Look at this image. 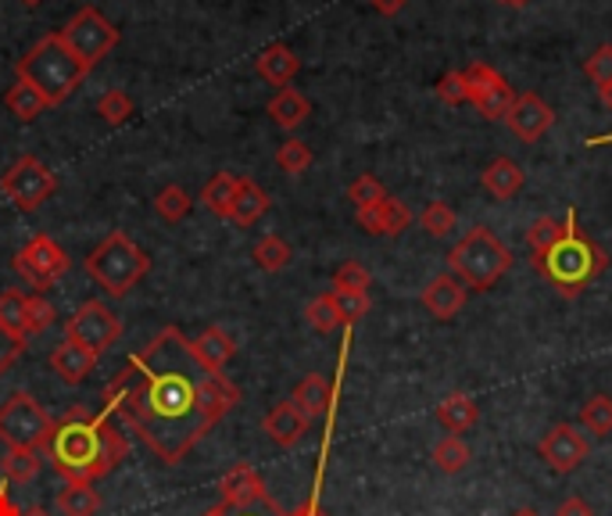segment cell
<instances>
[{"mask_svg":"<svg viewBox=\"0 0 612 516\" xmlns=\"http://www.w3.org/2000/svg\"><path fill=\"white\" fill-rule=\"evenodd\" d=\"M101 402L165 466H176L240 402V388L211 373L179 327H162L104 388Z\"/></svg>","mask_w":612,"mask_h":516,"instance_id":"1","label":"cell"},{"mask_svg":"<svg viewBox=\"0 0 612 516\" xmlns=\"http://www.w3.org/2000/svg\"><path fill=\"white\" fill-rule=\"evenodd\" d=\"M54 474L69 484H94L129 455V437L115 423V413L101 409L90 413L83 405H72L65 416L54 420L51 445L43 448Z\"/></svg>","mask_w":612,"mask_h":516,"instance_id":"2","label":"cell"},{"mask_svg":"<svg viewBox=\"0 0 612 516\" xmlns=\"http://www.w3.org/2000/svg\"><path fill=\"white\" fill-rule=\"evenodd\" d=\"M533 266H538L541 277L552 283V291L559 298L573 301L602 277L605 266H609V255L594 245L591 237L580 234L577 211L570 208L562 219V237L544 255H533Z\"/></svg>","mask_w":612,"mask_h":516,"instance_id":"3","label":"cell"},{"mask_svg":"<svg viewBox=\"0 0 612 516\" xmlns=\"http://www.w3.org/2000/svg\"><path fill=\"white\" fill-rule=\"evenodd\" d=\"M94 69H86L80 58H75L65 43H61L58 33H48L40 37L33 48H29L19 62H14V75H19L22 83H29L33 90H40L43 101L58 109V104H65L75 90L86 83V75Z\"/></svg>","mask_w":612,"mask_h":516,"instance_id":"4","label":"cell"},{"mask_svg":"<svg viewBox=\"0 0 612 516\" xmlns=\"http://www.w3.org/2000/svg\"><path fill=\"white\" fill-rule=\"evenodd\" d=\"M86 272L94 277L104 295L112 298H126L136 283H141L151 272V255L136 245V240L126 230H115L101 240V245L86 255Z\"/></svg>","mask_w":612,"mask_h":516,"instance_id":"5","label":"cell"},{"mask_svg":"<svg viewBox=\"0 0 612 516\" xmlns=\"http://www.w3.org/2000/svg\"><path fill=\"white\" fill-rule=\"evenodd\" d=\"M452 277L463 280V287L473 291H491V287L512 269V251L487 230V226H473V230L448 251Z\"/></svg>","mask_w":612,"mask_h":516,"instance_id":"6","label":"cell"},{"mask_svg":"<svg viewBox=\"0 0 612 516\" xmlns=\"http://www.w3.org/2000/svg\"><path fill=\"white\" fill-rule=\"evenodd\" d=\"M54 416L29 391H11L0 402V445L4 448H33L43 452L51 445Z\"/></svg>","mask_w":612,"mask_h":516,"instance_id":"7","label":"cell"},{"mask_svg":"<svg viewBox=\"0 0 612 516\" xmlns=\"http://www.w3.org/2000/svg\"><path fill=\"white\" fill-rule=\"evenodd\" d=\"M58 37H61V43L80 58V62L86 65V69H97L104 58H108L115 48H118V29L104 19V14L97 11V8H80L72 14V19L58 29Z\"/></svg>","mask_w":612,"mask_h":516,"instance_id":"8","label":"cell"},{"mask_svg":"<svg viewBox=\"0 0 612 516\" xmlns=\"http://www.w3.org/2000/svg\"><path fill=\"white\" fill-rule=\"evenodd\" d=\"M11 266L22 277V283L33 287V295H43V291H51V287L72 269V258L54 237L37 234V237H29V245L19 248V255H14Z\"/></svg>","mask_w":612,"mask_h":516,"instance_id":"9","label":"cell"},{"mask_svg":"<svg viewBox=\"0 0 612 516\" xmlns=\"http://www.w3.org/2000/svg\"><path fill=\"white\" fill-rule=\"evenodd\" d=\"M0 190H4L22 211H37L54 197L58 176L37 155H22L11 162V169L4 176H0Z\"/></svg>","mask_w":612,"mask_h":516,"instance_id":"10","label":"cell"},{"mask_svg":"<svg viewBox=\"0 0 612 516\" xmlns=\"http://www.w3.org/2000/svg\"><path fill=\"white\" fill-rule=\"evenodd\" d=\"M122 338V320L104 306V301H83L80 309L69 316L65 323V341L83 344L86 352H94L97 359Z\"/></svg>","mask_w":612,"mask_h":516,"instance_id":"11","label":"cell"},{"mask_svg":"<svg viewBox=\"0 0 612 516\" xmlns=\"http://www.w3.org/2000/svg\"><path fill=\"white\" fill-rule=\"evenodd\" d=\"M463 75H466V83H469L473 109H477L484 118L498 123V118L509 115L512 101H516V90L509 86V80H505L501 72H495L491 65H484V62H473Z\"/></svg>","mask_w":612,"mask_h":516,"instance_id":"12","label":"cell"},{"mask_svg":"<svg viewBox=\"0 0 612 516\" xmlns=\"http://www.w3.org/2000/svg\"><path fill=\"white\" fill-rule=\"evenodd\" d=\"M541 460L548 463V469H556V474H573V469L588 460V437L580 434L573 423H556V427H548V434L541 437Z\"/></svg>","mask_w":612,"mask_h":516,"instance_id":"13","label":"cell"},{"mask_svg":"<svg viewBox=\"0 0 612 516\" xmlns=\"http://www.w3.org/2000/svg\"><path fill=\"white\" fill-rule=\"evenodd\" d=\"M505 123H509V130L519 136V141L527 144H538L541 136L552 130L556 123V112L548 109V101L541 94H533V90H527V94H516L509 115H505Z\"/></svg>","mask_w":612,"mask_h":516,"instance_id":"14","label":"cell"},{"mask_svg":"<svg viewBox=\"0 0 612 516\" xmlns=\"http://www.w3.org/2000/svg\"><path fill=\"white\" fill-rule=\"evenodd\" d=\"M355 219L362 230L373 237H397L408 230L412 211L405 208V202H397V197H384V202H376L370 208H355Z\"/></svg>","mask_w":612,"mask_h":516,"instance_id":"15","label":"cell"},{"mask_svg":"<svg viewBox=\"0 0 612 516\" xmlns=\"http://www.w3.org/2000/svg\"><path fill=\"white\" fill-rule=\"evenodd\" d=\"M423 306L440 323L455 320V316L463 312V306H466V287H463V280L452 277V272H440V277H434L431 283L423 287Z\"/></svg>","mask_w":612,"mask_h":516,"instance_id":"16","label":"cell"},{"mask_svg":"<svg viewBox=\"0 0 612 516\" xmlns=\"http://www.w3.org/2000/svg\"><path fill=\"white\" fill-rule=\"evenodd\" d=\"M312 427V420L301 413V409L294 402H280V405H272L266 420H262V431L269 434V442H277L280 448H294L304 434H309Z\"/></svg>","mask_w":612,"mask_h":516,"instance_id":"17","label":"cell"},{"mask_svg":"<svg viewBox=\"0 0 612 516\" xmlns=\"http://www.w3.org/2000/svg\"><path fill=\"white\" fill-rule=\"evenodd\" d=\"M266 481L262 474L251 466V463H237L229 466V474L219 481V503L222 506H243V503H255L258 495H266Z\"/></svg>","mask_w":612,"mask_h":516,"instance_id":"18","label":"cell"},{"mask_svg":"<svg viewBox=\"0 0 612 516\" xmlns=\"http://www.w3.org/2000/svg\"><path fill=\"white\" fill-rule=\"evenodd\" d=\"M97 367V355L94 352H86L83 344H75V341H61L54 352H51V370L58 373V381L61 384H83L90 373H94Z\"/></svg>","mask_w":612,"mask_h":516,"instance_id":"19","label":"cell"},{"mask_svg":"<svg viewBox=\"0 0 612 516\" xmlns=\"http://www.w3.org/2000/svg\"><path fill=\"white\" fill-rule=\"evenodd\" d=\"M269 208H272L269 194L258 187L251 176H237V194H234V205H229V223L255 226Z\"/></svg>","mask_w":612,"mask_h":516,"instance_id":"20","label":"cell"},{"mask_svg":"<svg viewBox=\"0 0 612 516\" xmlns=\"http://www.w3.org/2000/svg\"><path fill=\"white\" fill-rule=\"evenodd\" d=\"M255 69H258V75H262L266 83H272V86H290V80L298 75V69H301V58L287 48V43H269V48L258 54V62H255Z\"/></svg>","mask_w":612,"mask_h":516,"instance_id":"21","label":"cell"},{"mask_svg":"<svg viewBox=\"0 0 612 516\" xmlns=\"http://www.w3.org/2000/svg\"><path fill=\"white\" fill-rule=\"evenodd\" d=\"M266 115L277 123L280 130H298L304 118L312 115V104H309V97L301 94V90H294V86H283V90H277L272 94V101L266 104Z\"/></svg>","mask_w":612,"mask_h":516,"instance_id":"22","label":"cell"},{"mask_svg":"<svg viewBox=\"0 0 612 516\" xmlns=\"http://www.w3.org/2000/svg\"><path fill=\"white\" fill-rule=\"evenodd\" d=\"M190 344H194V355L201 359L211 373H222L229 367V359L237 355V341L229 338L222 327H205L201 338L190 341Z\"/></svg>","mask_w":612,"mask_h":516,"instance_id":"23","label":"cell"},{"mask_svg":"<svg viewBox=\"0 0 612 516\" xmlns=\"http://www.w3.org/2000/svg\"><path fill=\"white\" fill-rule=\"evenodd\" d=\"M290 402H294L309 420H319V416H326L330 405H333V384L326 381V376L309 373V376H301V381H298L294 394H290Z\"/></svg>","mask_w":612,"mask_h":516,"instance_id":"24","label":"cell"},{"mask_svg":"<svg viewBox=\"0 0 612 516\" xmlns=\"http://www.w3.org/2000/svg\"><path fill=\"white\" fill-rule=\"evenodd\" d=\"M477 420H480V409H477V402H473V394H466V391H452L437 405V423L452 434L469 431Z\"/></svg>","mask_w":612,"mask_h":516,"instance_id":"25","label":"cell"},{"mask_svg":"<svg viewBox=\"0 0 612 516\" xmlns=\"http://www.w3.org/2000/svg\"><path fill=\"white\" fill-rule=\"evenodd\" d=\"M523 179H527L523 169H519L512 158H495L484 169V187L491 197H498V202H509V197L523 190Z\"/></svg>","mask_w":612,"mask_h":516,"instance_id":"26","label":"cell"},{"mask_svg":"<svg viewBox=\"0 0 612 516\" xmlns=\"http://www.w3.org/2000/svg\"><path fill=\"white\" fill-rule=\"evenodd\" d=\"M4 109H8L14 118H19V123H33V118H40L43 112L51 109V104L43 101L40 90H33L29 83L19 80V83H14V86L8 90V94H4Z\"/></svg>","mask_w":612,"mask_h":516,"instance_id":"27","label":"cell"},{"mask_svg":"<svg viewBox=\"0 0 612 516\" xmlns=\"http://www.w3.org/2000/svg\"><path fill=\"white\" fill-rule=\"evenodd\" d=\"M58 513L61 516H97L101 513V495L94 484H69L58 495Z\"/></svg>","mask_w":612,"mask_h":516,"instance_id":"28","label":"cell"},{"mask_svg":"<svg viewBox=\"0 0 612 516\" xmlns=\"http://www.w3.org/2000/svg\"><path fill=\"white\" fill-rule=\"evenodd\" d=\"M234 194H237V176L234 173H216L205 184L201 202H205V208L211 211V216L229 219V205H234Z\"/></svg>","mask_w":612,"mask_h":516,"instance_id":"29","label":"cell"},{"mask_svg":"<svg viewBox=\"0 0 612 516\" xmlns=\"http://www.w3.org/2000/svg\"><path fill=\"white\" fill-rule=\"evenodd\" d=\"M43 460H48V455L33 452V448H8L4 463H0V466H4L8 481H14V484H29V481L40 477Z\"/></svg>","mask_w":612,"mask_h":516,"instance_id":"30","label":"cell"},{"mask_svg":"<svg viewBox=\"0 0 612 516\" xmlns=\"http://www.w3.org/2000/svg\"><path fill=\"white\" fill-rule=\"evenodd\" d=\"M251 258H255V266L262 269V272H280V269L290 266V258H294V251H290V245H287L283 237L266 234V237L251 248Z\"/></svg>","mask_w":612,"mask_h":516,"instance_id":"31","label":"cell"},{"mask_svg":"<svg viewBox=\"0 0 612 516\" xmlns=\"http://www.w3.org/2000/svg\"><path fill=\"white\" fill-rule=\"evenodd\" d=\"M469 460H473L469 445L458 434L440 437V442L434 445V466L440 469V474H463V469L469 466Z\"/></svg>","mask_w":612,"mask_h":516,"instance_id":"32","label":"cell"},{"mask_svg":"<svg viewBox=\"0 0 612 516\" xmlns=\"http://www.w3.org/2000/svg\"><path fill=\"white\" fill-rule=\"evenodd\" d=\"M580 427L591 431L594 437L612 434V399L609 394H591L584 409H580Z\"/></svg>","mask_w":612,"mask_h":516,"instance_id":"33","label":"cell"},{"mask_svg":"<svg viewBox=\"0 0 612 516\" xmlns=\"http://www.w3.org/2000/svg\"><path fill=\"white\" fill-rule=\"evenodd\" d=\"M25 298L29 295L14 291V287L0 295V327H4L11 338H19V341L29 344V333H25Z\"/></svg>","mask_w":612,"mask_h":516,"instance_id":"34","label":"cell"},{"mask_svg":"<svg viewBox=\"0 0 612 516\" xmlns=\"http://www.w3.org/2000/svg\"><path fill=\"white\" fill-rule=\"evenodd\" d=\"M304 320H309V327H312L315 333H333L336 327H344L341 309H336V301H333L330 291L309 301V309H304Z\"/></svg>","mask_w":612,"mask_h":516,"instance_id":"35","label":"cell"},{"mask_svg":"<svg viewBox=\"0 0 612 516\" xmlns=\"http://www.w3.org/2000/svg\"><path fill=\"white\" fill-rule=\"evenodd\" d=\"M190 194L187 190H183V187H162L158 190V197H155V211H158V216L165 219V223H183V219H187L190 216Z\"/></svg>","mask_w":612,"mask_h":516,"instance_id":"36","label":"cell"},{"mask_svg":"<svg viewBox=\"0 0 612 516\" xmlns=\"http://www.w3.org/2000/svg\"><path fill=\"white\" fill-rule=\"evenodd\" d=\"M277 165L287 173V176H301V173H309V165H312V147L298 141V136H290V141L280 144L277 151Z\"/></svg>","mask_w":612,"mask_h":516,"instance_id":"37","label":"cell"},{"mask_svg":"<svg viewBox=\"0 0 612 516\" xmlns=\"http://www.w3.org/2000/svg\"><path fill=\"white\" fill-rule=\"evenodd\" d=\"M559 237H562V223L556 216H538L527 226V245L533 255H544Z\"/></svg>","mask_w":612,"mask_h":516,"instance_id":"38","label":"cell"},{"mask_svg":"<svg viewBox=\"0 0 612 516\" xmlns=\"http://www.w3.org/2000/svg\"><path fill=\"white\" fill-rule=\"evenodd\" d=\"M97 115H101L108 126L129 123V115H133V97L126 94V90H108V94H101V101H97Z\"/></svg>","mask_w":612,"mask_h":516,"instance_id":"39","label":"cell"},{"mask_svg":"<svg viewBox=\"0 0 612 516\" xmlns=\"http://www.w3.org/2000/svg\"><path fill=\"white\" fill-rule=\"evenodd\" d=\"M419 226L431 237H448L455 226H458V216H455V208H448L445 202H431V205L423 208Z\"/></svg>","mask_w":612,"mask_h":516,"instance_id":"40","label":"cell"},{"mask_svg":"<svg viewBox=\"0 0 612 516\" xmlns=\"http://www.w3.org/2000/svg\"><path fill=\"white\" fill-rule=\"evenodd\" d=\"M54 320H58V312H54V306L48 301V295H29L25 298V333H29V338L43 333Z\"/></svg>","mask_w":612,"mask_h":516,"instance_id":"41","label":"cell"},{"mask_svg":"<svg viewBox=\"0 0 612 516\" xmlns=\"http://www.w3.org/2000/svg\"><path fill=\"white\" fill-rule=\"evenodd\" d=\"M384 197H387V190L373 173H362L359 179H351V187H348V202L355 208H370L376 202H384Z\"/></svg>","mask_w":612,"mask_h":516,"instance_id":"42","label":"cell"},{"mask_svg":"<svg viewBox=\"0 0 612 516\" xmlns=\"http://www.w3.org/2000/svg\"><path fill=\"white\" fill-rule=\"evenodd\" d=\"M333 301H336V309H341V320L344 327H355L365 312H370V291H330Z\"/></svg>","mask_w":612,"mask_h":516,"instance_id":"43","label":"cell"},{"mask_svg":"<svg viewBox=\"0 0 612 516\" xmlns=\"http://www.w3.org/2000/svg\"><path fill=\"white\" fill-rule=\"evenodd\" d=\"M370 283H373L370 269L355 262V258L344 266H336V272H333V291H370Z\"/></svg>","mask_w":612,"mask_h":516,"instance_id":"44","label":"cell"},{"mask_svg":"<svg viewBox=\"0 0 612 516\" xmlns=\"http://www.w3.org/2000/svg\"><path fill=\"white\" fill-rule=\"evenodd\" d=\"M437 97L452 104V109H458V104H466L469 101V83H466V75L463 72H445L437 80Z\"/></svg>","mask_w":612,"mask_h":516,"instance_id":"45","label":"cell"},{"mask_svg":"<svg viewBox=\"0 0 612 516\" xmlns=\"http://www.w3.org/2000/svg\"><path fill=\"white\" fill-rule=\"evenodd\" d=\"M584 72H588V80H591L594 86H599V94H602V90L612 83V48H609V43L588 58V62H584Z\"/></svg>","mask_w":612,"mask_h":516,"instance_id":"46","label":"cell"},{"mask_svg":"<svg viewBox=\"0 0 612 516\" xmlns=\"http://www.w3.org/2000/svg\"><path fill=\"white\" fill-rule=\"evenodd\" d=\"M226 516H287L280 509V503L272 498L269 492L258 495L255 503H243V506H226Z\"/></svg>","mask_w":612,"mask_h":516,"instance_id":"47","label":"cell"},{"mask_svg":"<svg viewBox=\"0 0 612 516\" xmlns=\"http://www.w3.org/2000/svg\"><path fill=\"white\" fill-rule=\"evenodd\" d=\"M22 348H25V341H19V338H11V333L0 327V376H4L11 367H14V359L22 355Z\"/></svg>","mask_w":612,"mask_h":516,"instance_id":"48","label":"cell"},{"mask_svg":"<svg viewBox=\"0 0 612 516\" xmlns=\"http://www.w3.org/2000/svg\"><path fill=\"white\" fill-rule=\"evenodd\" d=\"M556 516H594V509L584 503V498H566Z\"/></svg>","mask_w":612,"mask_h":516,"instance_id":"49","label":"cell"},{"mask_svg":"<svg viewBox=\"0 0 612 516\" xmlns=\"http://www.w3.org/2000/svg\"><path fill=\"white\" fill-rule=\"evenodd\" d=\"M405 4H408V0H373V8L380 14H387V19H394L397 11H405Z\"/></svg>","mask_w":612,"mask_h":516,"instance_id":"50","label":"cell"},{"mask_svg":"<svg viewBox=\"0 0 612 516\" xmlns=\"http://www.w3.org/2000/svg\"><path fill=\"white\" fill-rule=\"evenodd\" d=\"M287 516H326L323 506H319V498H309V503H301L294 513H287Z\"/></svg>","mask_w":612,"mask_h":516,"instance_id":"51","label":"cell"},{"mask_svg":"<svg viewBox=\"0 0 612 516\" xmlns=\"http://www.w3.org/2000/svg\"><path fill=\"white\" fill-rule=\"evenodd\" d=\"M0 516H19V509H14V503L8 498V492L0 488Z\"/></svg>","mask_w":612,"mask_h":516,"instance_id":"52","label":"cell"},{"mask_svg":"<svg viewBox=\"0 0 612 516\" xmlns=\"http://www.w3.org/2000/svg\"><path fill=\"white\" fill-rule=\"evenodd\" d=\"M19 516H51V513L40 509V506H33V509H19Z\"/></svg>","mask_w":612,"mask_h":516,"instance_id":"53","label":"cell"},{"mask_svg":"<svg viewBox=\"0 0 612 516\" xmlns=\"http://www.w3.org/2000/svg\"><path fill=\"white\" fill-rule=\"evenodd\" d=\"M602 101H605V109L612 112V83H609V86L602 90Z\"/></svg>","mask_w":612,"mask_h":516,"instance_id":"54","label":"cell"},{"mask_svg":"<svg viewBox=\"0 0 612 516\" xmlns=\"http://www.w3.org/2000/svg\"><path fill=\"white\" fill-rule=\"evenodd\" d=\"M205 516H226V506H222V503H219V506H211V509H208Z\"/></svg>","mask_w":612,"mask_h":516,"instance_id":"55","label":"cell"},{"mask_svg":"<svg viewBox=\"0 0 612 516\" xmlns=\"http://www.w3.org/2000/svg\"><path fill=\"white\" fill-rule=\"evenodd\" d=\"M501 4H509V8H523V4H530V0H501Z\"/></svg>","mask_w":612,"mask_h":516,"instance_id":"56","label":"cell"},{"mask_svg":"<svg viewBox=\"0 0 612 516\" xmlns=\"http://www.w3.org/2000/svg\"><path fill=\"white\" fill-rule=\"evenodd\" d=\"M22 4H25V8H37V4H43V0H22Z\"/></svg>","mask_w":612,"mask_h":516,"instance_id":"57","label":"cell"},{"mask_svg":"<svg viewBox=\"0 0 612 516\" xmlns=\"http://www.w3.org/2000/svg\"><path fill=\"white\" fill-rule=\"evenodd\" d=\"M516 516H538V513H533V509H519Z\"/></svg>","mask_w":612,"mask_h":516,"instance_id":"58","label":"cell"}]
</instances>
